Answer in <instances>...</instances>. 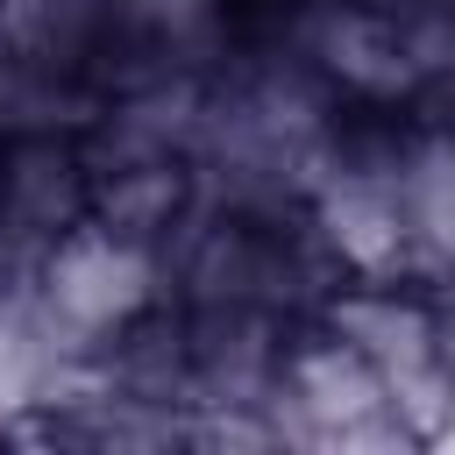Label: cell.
I'll return each instance as SVG.
<instances>
[{"mask_svg": "<svg viewBox=\"0 0 455 455\" xmlns=\"http://www.w3.org/2000/svg\"><path fill=\"white\" fill-rule=\"evenodd\" d=\"M334 334L355 341L384 391H391V419L412 434V441H434V434H455V363H448V341L434 327V313L419 299H398V291H348L327 306Z\"/></svg>", "mask_w": 455, "mask_h": 455, "instance_id": "6da1fadb", "label": "cell"}, {"mask_svg": "<svg viewBox=\"0 0 455 455\" xmlns=\"http://www.w3.org/2000/svg\"><path fill=\"white\" fill-rule=\"evenodd\" d=\"M149 284H156V270H149L135 235L107 228V220L100 228H71L43 263V313L71 341H85V334H107V327L135 320L149 306Z\"/></svg>", "mask_w": 455, "mask_h": 455, "instance_id": "7a4b0ae2", "label": "cell"}, {"mask_svg": "<svg viewBox=\"0 0 455 455\" xmlns=\"http://www.w3.org/2000/svg\"><path fill=\"white\" fill-rule=\"evenodd\" d=\"M284 405L306 419V434H370L384 412H391V391L377 377V363L355 348V341H313L284 363Z\"/></svg>", "mask_w": 455, "mask_h": 455, "instance_id": "3957f363", "label": "cell"}, {"mask_svg": "<svg viewBox=\"0 0 455 455\" xmlns=\"http://www.w3.org/2000/svg\"><path fill=\"white\" fill-rule=\"evenodd\" d=\"M320 228L341 249V263L384 277L405 263L412 220H405V178H370V171H334L320 185Z\"/></svg>", "mask_w": 455, "mask_h": 455, "instance_id": "277c9868", "label": "cell"}, {"mask_svg": "<svg viewBox=\"0 0 455 455\" xmlns=\"http://www.w3.org/2000/svg\"><path fill=\"white\" fill-rule=\"evenodd\" d=\"M313 50L327 57V71H341V78L363 85V92H405V85H419L412 50H405V28L384 21V14L327 7V14L313 21Z\"/></svg>", "mask_w": 455, "mask_h": 455, "instance_id": "5b68a950", "label": "cell"}, {"mask_svg": "<svg viewBox=\"0 0 455 455\" xmlns=\"http://www.w3.org/2000/svg\"><path fill=\"white\" fill-rule=\"evenodd\" d=\"M398 178H405V220H412V235L441 263H455V135H434L427 149H412V164Z\"/></svg>", "mask_w": 455, "mask_h": 455, "instance_id": "8992f818", "label": "cell"}, {"mask_svg": "<svg viewBox=\"0 0 455 455\" xmlns=\"http://www.w3.org/2000/svg\"><path fill=\"white\" fill-rule=\"evenodd\" d=\"M178 171L171 164H135V171H114V185L100 192V220L107 228H121V235H149V228H164L171 220V206H178Z\"/></svg>", "mask_w": 455, "mask_h": 455, "instance_id": "52a82bcc", "label": "cell"}, {"mask_svg": "<svg viewBox=\"0 0 455 455\" xmlns=\"http://www.w3.org/2000/svg\"><path fill=\"white\" fill-rule=\"evenodd\" d=\"M85 0H7L0 7V36L14 43V50H57V43H71L78 28H85Z\"/></svg>", "mask_w": 455, "mask_h": 455, "instance_id": "ba28073f", "label": "cell"}, {"mask_svg": "<svg viewBox=\"0 0 455 455\" xmlns=\"http://www.w3.org/2000/svg\"><path fill=\"white\" fill-rule=\"evenodd\" d=\"M142 14L164 21V28H185V21H206V0H149Z\"/></svg>", "mask_w": 455, "mask_h": 455, "instance_id": "9c48e42d", "label": "cell"}]
</instances>
